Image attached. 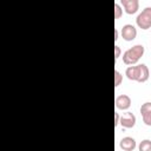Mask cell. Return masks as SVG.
Listing matches in <instances>:
<instances>
[{"instance_id":"obj_1","label":"cell","mask_w":151,"mask_h":151,"mask_svg":"<svg viewBox=\"0 0 151 151\" xmlns=\"http://www.w3.org/2000/svg\"><path fill=\"white\" fill-rule=\"evenodd\" d=\"M125 76L130 80L138 81V83H145L150 77V72L145 64H139L136 66H129L125 71Z\"/></svg>"},{"instance_id":"obj_2","label":"cell","mask_w":151,"mask_h":151,"mask_svg":"<svg viewBox=\"0 0 151 151\" xmlns=\"http://www.w3.org/2000/svg\"><path fill=\"white\" fill-rule=\"evenodd\" d=\"M145 52V48L143 45L138 44V45H134L132 46L131 48L126 50L123 54V61L124 64L126 65H134L144 54Z\"/></svg>"},{"instance_id":"obj_3","label":"cell","mask_w":151,"mask_h":151,"mask_svg":"<svg viewBox=\"0 0 151 151\" xmlns=\"http://www.w3.org/2000/svg\"><path fill=\"white\" fill-rule=\"evenodd\" d=\"M136 24L142 29H149L151 27V7H145L138 14Z\"/></svg>"},{"instance_id":"obj_4","label":"cell","mask_w":151,"mask_h":151,"mask_svg":"<svg viewBox=\"0 0 151 151\" xmlns=\"http://www.w3.org/2000/svg\"><path fill=\"white\" fill-rule=\"evenodd\" d=\"M120 34H122V38L126 41H132L133 39H136L137 37V29L133 25L131 24H126L122 27L120 29Z\"/></svg>"},{"instance_id":"obj_5","label":"cell","mask_w":151,"mask_h":151,"mask_svg":"<svg viewBox=\"0 0 151 151\" xmlns=\"http://www.w3.org/2000/svg\"><path fill=\"white\" fill-rule=\"evenodd\" d=\"M136 120H137L136 116L132 112H126L123 116H120L119 124L125 129H131V127H133L136 125Z\"/></svg>"},{"instance_id":"obj_6","label":"cell","mask_w":151,"mask_h":151,"mask_svg":"<svg viewBox=\"0 0 151 151\" xmlns=\"http://www.w3.org/2000/svg\"><path fill=\"white\" fill-rule=\"evenodd\" d=\"M127 14H134L139 8V0H120Z\"/></svg>"},{"instance_id":"obj_7","label":"cell","mask_w":151,"mask_h":151,"mask_svg":"<svg viewBox=\"0 0 151 151\" xmlns=\"http://www.w3.org/2000/svg\"><path fill=\"white\" fill-rule=\"evenodd\" d=\"M114 103L118 110H127L131 106V98L127 94H120L116 98Z\"/></svg>"},{"instance_id":"obj_8","label":"cell","mask_w":151,"mask_h":151,"mask_svg":"<svg viewBox=\"0 0 151 151\" xmlns=\"http://www.w3.org/2000/svg\"><path fill=\"white\" fill-rule=\"evenodd\" d=\"M119 146L124 151H133L136 149L137 144H136L134 138H132V137H124V138H122V140L119 143Z\"/></svg>"},{"instance_id":"obj_9","label":"cell","mask_w":151,"mask_h":151,"mask_svg":"<svg viewBox=\"0 0 151 151\" xmlns=\"http://www.w3.org/2000/svg\"><path fill=\"white\" fill-rule=\"evenodd\" d=\"M138 149H139V151H151V140H149V139L142 140Z\"/></svg>"},{"instance_id":"obj_10","label":"cell","mask_w":151,"mask_h":151,"mask_svg":"<svg viewBox=\"0 0 151 151\" xmlns=\"http://www.w3.org/2000/svg\"><path fill=\"white\" fill-rule=\"evenodd\" d=\"M122 81H123V76H122V73L119 71L116 70L114 71V86L118 87L122 84Z\"/></svg>"},{"instance_id":"obj_11","label":"cell","mask_w":151,"mask_h":151,"mask_svg":"<svg viewBox=\"0 0 151 151\" xmlns=\"http://www.w3.org/2000/svg\"><path fill=\"white\" fill-rule=\"evenodd\" d=\"M142 118H143V122H144L145 125L151 126V111L143 113V114H142Z\"/></svg>"},{"instance_id":"obj_12","label":"cell","mask_w":151,"mask_h":151,"mask_svg":"<svg viewBox=\"0 0 151 151\" xmlns=\"http://www.w3.org/2000/svg\"><path fill=\"white\" fill-rule=\"evenodd\" d=\"M123 15V8L119 4H114V18L119 19Z\"/></svg>"},{"instance_id":"obj_13","label":"cell","mask_w":151,"mask_h":151,"mask_svg":"<svg viewBox=\"0 0 151 151\" xmlns=\"http://www.w3.org/2000/svg\"><path fill=\"white\" fill-rule=\"evenodd\" d=\"M149 111H151V103L150 101H146V103H144L140 106V114H143L145 112H149Z\"/></svg>"},{"instance_id":"obj_14","label":"cell","mask_w":151,"mask_h":151,"mask_svg":"<svg viewBox=\"0 0 151 151\" xmlns=\"http://www.w3.org/2000/svg\"><path fill=\"white\" fill-rule=\"evenodd\" d=\"M120 52H122V51H120V47H119L118 45H116V46H114V59H116V60H118V58L120 57Z\"/></svg>"},{"instance_id":"obj_15","label":"cell","mask_w":151,"mask_h":151,"mask_svg":"<svg viewBox=\"0 0 151 151\" xmlns=\"http://www.w3.org/2000/svg\"><path fill=\"white\" fill-rule=\"evenodd\" d=\"M119 120H120V116H119V113H118V112H114V126H118Z\"/></svg>"},{"instance_id":"obj_16","label":"cell","mask_w":151,"mask_h":151,"mask_svg":"<svg viewBox=\"0 0 151 151\" xmlns=\"http://www.w3.org/2000/svg\"><path fill=\"white\" fill-rule=\"evenodd\" d=\"M118 39H119V32L118 29H114V41H118Z\"/></svg>"}]
</instances>
